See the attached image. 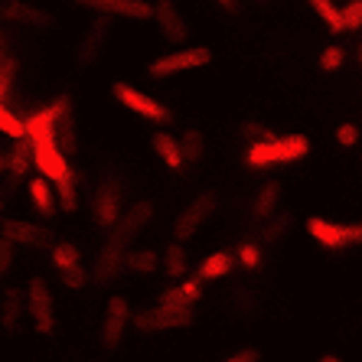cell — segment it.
I'll return each mask as SVG.
<instances>
[{"instance_id":"37","label":"cell","mask_w":362,"mask_h":362,"mask_svg":"<svg viewBox=\"0 0 362 362\" xmlns=\"http://www.w3.org/2000/svg\"><path fill=\"white\" fill-rule=\"evenodd\" d=\"M13 262H17V245L0 235V278H7L10 268H13Z\"/></svg>"},{"instance_id":"13","label":"cell","mask_w":362,"mask_h":362,"mask_svg":"<svg viewBox=\"0 0 362 362\" xmlns=\"http://www.w3.org/2000/svg\"><path fill=\"white\" fill-rule=\"evenodd\" d=\"M216 206H219V199H216V193H202L196 196L189 206H186L183 212L177 216V222H173V235H177V242L183 245L186 238H193L196 232H199L206 222L216 216Z\"/></svg>"},{"instance_id":"8","label":"cell","mask_w":362,"mask_h":362,"mask_svg":"<svg viewBox=\"0 0 362 362\" xmlns=\"http://www.w3.org/2000/svg\"><path fill=\"white\" fill-rule=\"evenodd\" d=\"M26 141H30V147H33V167L40 170L49 183H59L62 177L72 173L66 153H62L59 144H56V134H33V137H26Z\"/></svg>"},{"instance_id":"15","label":"cell","mask_w":362,"mask_h":362,"mask_svg":"<svg viewBox=\"0 0 362 362\" xmlns=\"http://www.w3.org/2000/svg\"><path fill=\"white\" fill-rule=\"evenodd\" d=\"M0 20L30 30H56V13L36 7L30 0H0Z\"/></svg>"},{"instance_id":"20","label":"cell","mask_w":362,"mask_h":362,"mask_svg":"<svg viewBox=\"0 0 362 362\" xmlns=\"http://www.w3.org/2000/svg\"><path fill=\"white\" fill-rule=\"evenodd\" d=\"M23 320H26V291L7 287L4 297H0V327L7 329L10 337H17Z\"/></svg>"},{"instance_id":"23","label":"cell","mask_w":362,"mask_h":362,"mask_svg":"<svg viewBox=\"0 0 362 362\" xmlns=\"http://www.w3.org/2000/svg\"><path fill=\"white\" fill-rule=\"evenodd\" d=\"M56 144H59L62 153H76L78 147V115H76V101L69 105L66 111H62V118L56 121Z\"/></svg>"},{"instance_id":"6","label":"cell","mask_w":362,"mask_h":362,"mask_svg":"<svg viewBox=\"0 0 362 362\" xmlns=\"http://www.w3.org/2000/svg\"><path fill=\"white\" fill-rule=\"evenodd\" d=\"M26 320L33 323L40 337H56V297L40 274H33L26 284Z\"/></svg>"},{"instance_id":"12","label":"cell","mask_w":362,"mask_h":362,"mask_svg":"<svg viewBox=\"0 0 362 362\" xmlns=\"http://www.w3.org/2000/svg\"><path fill=\"white\" fill-rule=\"evenodd\" d=\"M153 23H157V33L170 42V46H177L183 49L189 36H193V26L186 20V13L173 4V0H157L153 4Z\"/></svg>"},{"instance_id":"45","label":"cell","mask_w":362,"mask_h":362,"mask_svg":"<svg viewBox=\"0 0 362 362\" xmlns=\"http://www.w3.org/2000/svg\"><path fill=\"white\" fill-rule=\"evenodd\" d=\"M356 62L362 66V40H359V46H356Z\"/></svg>"},{"instance_id":"25","label":"cell","mask_w":362,"mask_h":362,"mask_svg":"<svg viewBox=\"0 0 362 362\" xmlns=\"http://www.w3.org/2000/svg\"><path fill=\"white\" fill-rule=\"evenodd\" d=\"M30 199H33V209L46 219H52L59 206H56V193H52V183L46 177H33L30 180Z\"/></svg>"},{"instance_id":"47","label":"cell","mask_w":362,"mask_h":362,"mask_svg":"<svg viewBox=\"0 0 362 362\" xmlns=\"http://www.w3.org/2000/svg\"><path fill=\"white\" fill-rule=\"evenodd\" d=\"M0 219H4V199H0Z\"/></svg>"},{"instance_id":"19","label":"cell","mask_w":362,"mask_h":362,"mask_svg":"<svg viewBox=\"0 0 362 362\" xmlns=\"http://www.w3.org/2000/svg\"><path fill=\"white\" fill-rule=\"evenodd\" d=\"M124 248H118L115 242H108L105 238V245H101V252H98V258H95V264H92V281L95 284H115V281L121 278V271H124Z\"/></svg>"},{"instance_id":"44","label":"cell","mask_w":362,"mask_h":362,"mask_svg":"<svg viewBox=\"0 0 362 362\" xmlns=\"http://www.w3.org/2000/svg\"><path fill=\"white\" fill-rule=\"evenodd\" d=\"M7 167H10V157L7 153H0V173H7Z\"/></svg>"},{"instance_id":"9","label":"cell","mask_w":362,"mask_h":362,"mask_svg":"<svg viewBox=\"0 0 362 362\" xmlns=\"http://www.w3.org/2000/svg\"><path fill=\"white\" fill-rule=\"evenodd\" d=\"M49 262H52V271L59 274V281L69 287V291H82V287L88 284L85 268H82V252H78V245L66 242V238L52 242L49 245Z\"/></svg>"},{"instance_id":"43","label":"cell","mask_w":362,"mask_h":362,"mask_svg":"<svg viewBox=\"0 0 362 362\" xmlns=\"http://www.w3.org/2000/svg\"><path fill=\"white\" fill-rule=\"evenodd\" d=\"M317 362H346V359H343V356H337V353H323Z\"/></svg>"},{"instance_id":"26","label":"cell","mask_w":362,"mask_h":362,"mask_svg":"<svg viewBox=\"0 0 362 362\" xmlns=\"http://www.w3.org/2000/svg\"><path fill=\"white\" fill-rule=\"evenodd\" d=\"M232 268H235V252H226V248H222V252H212V255L202 258L196 278L199 281H216V278H226Z\"/></svg>"},{"instance_id":"29","label":"cell","mask_w":362,"mask_h":362,"mask_svg":"<svg viewBox=\"0 0 362 362\" xmlns=\"http://www.w3.org/2000/svg\"><path fill=\"white\" fill-rule=\"evenodd\" d=\"M206 137H202V131H196V127H189V131H183V137H180V153H183V163H199L202 157H206Z\"/></svg>"},{"instance_id":"17","label":"cell","mask_w":362,"mask_h":362,"mask_svg":"<svg viewBox=\"0 0 362 362\" xmlns=\"http://www.w3.org/2000/svg\"><path fill=\"white\" fill-rule=\"evenodd\" d=\"M199 300H202V281L199 278H183V281H177V284H170L167 291L157 297V303H153V307L186 313V310H193Z\"/></svg>"},{"instance_id":"16","label":"cell","mask_w":362,"mask_h":362,"mask_svg":"<svg viewBox=\"0 0 362 362\" xmlns=\"http://www.w3.org/2000/svg\"><path fill=\"white\" fill-rule=\"evenodd\" d=\"M131 320H134L137 333H147V337H151V333H170V329L189 327V323L196 320V313L193 310L180 313V310H163V307H147V310L134 313Z\"/></svg>"},{"instance_id":"38","label":"cell","mask_w":362,"mask_h":362,"mask_svg":"<svg viewBox=\"0 0 362 362\" xmlns=\"http://www.w3.org/2000/svg\"><path fill=\"white\" fill-rule=\"evenodd\" d=\"M242 134L248 137L252 144H258V141H268V137H274L271 134V127L268 124H262V121H245L242 124Z\"/></svg>"},{"instance_id":"4","label":"cell","mask_w":362,"mask_h":362,"mask_svg":"<svg viewBox=\"0 0 362 362\" xmlns=\"http://www.w3.org/2000/svg\"><path fill=\"white\" fill-rule=\"evenodd\" d=\"M111 30H115V20L111 17H95L92 23L78 33L76 46H72V66L76 69H92L105 59L111 42Z\"/></svg>"},{"instance_id":"3","label":"cell","mask_w":362,"mask_h":362,"mask_svg":"<svg viewBox=\"0 0 362 362\" xmlns=\"http://www.w3.org/2000/svg\"><path fill=\"white\" fill-rule=\"evenodd\" d=\"M212 59H216V52L209 46H183V49H170L163 56H157V59H151L144 72L153 82H163V78H173L180 72H193V69L209 66Z\"/></svg>"},{"instance_id":"31","label":"cell","mask_w":362,"mask_h":362,"mask_svg":"<svg viewBox=\"0 0 362 362\" xmlns=\"http://www.w3.org/2000/svg\"><path fill=\"white\" fill-rule=\"evenodd\" d=\"M307 4H310L313 13L327 23L329 33H346L343 30V13H339V7L333 4V0H307Z\"/></svg>"},{"instance_id":"35","label":"cell","mask_w":362,"mask_h":362,"mask_svg":"<svg viewBox=\"0 0 362 362\" xmlns=\"http://www.w3.org/2000/svg\"><path fill=\"white\" fill-rule=\"evenodd\" d=\"M346 62V49L343 46H327L320 52V72H339Z\"/></svg>"},{"instance_id":"48","label":"cell","mask_w":362,"mask_h":362,"mask_svg":"<svg viewBox=\"0 0 362 362\" xmlns=\"http://www.w3.org/2000/svg\"><path fill=\"white\" fill-rule=\"evenodd\" d=\"M359 307H362V300H359Z\"/></svg>"},{"instance_id":"11","label":"cell","mask_w":362,"mask_h":362,"mask_svg":"<svg viewBox=\"0 0 362 362\" xmlns=\"http://www.w3.org/2000/svg\"><path fill=\"white\" fill-rule=\"evenodd\" d=\"M72 7L92 10L95 17H111V20H153V4L151 0H69Z\"/></svg>"},{"instance_id":"1","label":"cell","mask_w":362,"mask_h":362,"mask_svg":"<svg viewBox=\"0 0 362 362\" xmlns=\"http://www.w3.org/2000/svg\"><path fill=\"white\" fill-rule=\"evenodd\" d=\"M310 153V141L303 134H287V137H268V141L248 144L245 151V163L252 170L264 167H284V163H297Z\"/></svg>"},{"instance_id":"7","label":"cell","mask_w":362,"mask_h":362,"mask_svg":"<svg viewBox=\"0 0 362 362\" xmlns=\"http://www.w3.org/2000/svg\"><path fill=\"white\" fill-rule=\"evenodd\" d=\"M127 327H131V303H127V297H121V294L108 297L105 313H101V323H98V346L105 353L121 349V343L127 337Z\"/></svg>"},{"instance_id":"36","label":"cell","mask_w":362,"mask_h":362,"mask_svg":"<svg viewBox=\"0 0 362 362\" xmlns=\"http://www.w3.org/2000/svg\"><path fill=\"white\" fill-rule=\"evenodd\" d=\"M343 13V30H362V0H349L346 7H339Z\"/></svg>"},{"instance_id":"42","label":"cell","mask_w":362,"mask_h":362,"mask_svg":"<svg viewBox=\"0 0 362 362\" xmlns=\"http://www.w3.org/2000/svg\"><path fill=\"white\" fill-rule=\"evenodd\" d=\"M226 17H242V0H212Z\"/></svg>"},{"instance_id":"32","label":"cell","mask_w":362,"mask_h":362,"mask_svg":"<svg viewBox=\"0 0 362 362\" xmlns=\"http://www.w3.org/2000/svg\"><path fill=\"white\" fill-rule=\"evenodd\" d=\"M291 232V212H278V216H271L268 222H264V228H262V242H268V245H278L281 238Z\"/></svg>"},{"instance_id":"10","label":"cell","mask_w":362,"mask_h":362,"mask_svg":"<svg viewBox=\"0 0 362 362\" xmlns=\"http://www.w3.org/2000/svg\"><path fill=\"white\" fill-rule=\"evenodd\" d=\"M124 216V196H121V183L118 180H101L98 189L92 196V219L101 232H111L118 226V219Z\"/></svg>"},{"instance_id":"5","label":"cell","mask_w":362,"mask_h":362,"mask_svg":"<svg viewBox=\"0 0 362 362\" xmlns=\"http://www.w3.org/2000/svg\"><path fill=\"white\" fill-rule=\"evenodd\" d=\"M111 98L118 101L121 108L131 111V115L151 121V124H170V121H173V111H170L163 101H157L153 95L141 92V88L131 82H111Z\"/></svg>"},{"instance_id":"46","label":"cell","mask_w":362,"mask_h":362,"mask_svg":"<svg viewBox=\"0 0 362 362\" xmlns=\"http://www.w3.org/2000/svg\"><path fill=\"white\" fill-rule=\"evenodd\" d=\"M255 4H258V7H268V4H271V0H255Z\"/></svg>"},{"instance_id":"22","label":"cell","mask_w":362,"mask_h":362,"mask_svg":"<svg viewBox=\"0 0 362 362\" xmlns=\"http://www.w3.org/2000/svg\"><path fill=\"white\" fill-rule=\"evenodd\" d=\"M153 157L163 163L167 170H183V153H180V137L167 134V131H153L151 137Z\"/></svg>"},{"instance_id":"21","label":"cell","mask_w":362,"mask_h":362,"mask_svg":"<svg viewBox=\"0 0 362 362\" xmlns=\"http://www.w3.org/2000/svg\"><path fill=\"white\" fill-rule=\"evenodd\" d=\"M281 196H284V189H281L278 180H264V183L258 186L255 199H252V219L255 222H268L271 216H278L281 212Z\"/></svg>"},{"instance_id":"30","label":"cell","mask_w":362,"mask_h":362,"mask_svg":"<svg viewBox=\"0 0 362 362\" xmlns=\"http://www.w3.org/2000/svg\"><path fill=\"white\" fill-rule=\"evenodd\" d=\"M52 189H56V206H59L62 212H76L78 209V183H76V173H69V177L59 180V183H52Z\"/></svg>"},{"instance_id":"41","label":"cell","mask_w":362,"mask_h":362,"mask_svg":"<svg viewBox=\"0 0 362 362\" xmlns=\"http://www.w3.org/2000/svg\"><path fill=\"white\" fill-rule=\"evenodd\" d=\"M13 56H17V52H13V36H10L7 30H0V66L10 62Z\"/></svg>"},{"instance_id":"28","label":"cell","mask_w":362,"mask_h":362,"mask_svg":"<svg viewBox=\"0 0 362 362\" xmlns=\"http://www.w3.org/2000/svg\"><path fill=\"white\" fill-rule=\"evenodd\" d=\"M10 157V167H7V177L13 180V183H20V180H26V173H30V167H33V147H30V141H17L13 144V151L7 153Z\"/></svg>"},{"instance_id":"34","label":"cell","mask_w":362,"mask_h":362,"mask_svg":"<svg viewBox=\"0 0 362 362\" xmlns=\"http://www.w3.org/2000/svg\"><path fill=\"white\" fill-rule=\"evenodd\" d=\"M0 134H7V137H13V141H23L26 137V127H23V121L13 115V111L0 101Z\"/></svg>"},{"instance_id":"2","label":"cell","mask_w":362,"mask_h":362,"mask_svg":"<svg viewBox=\"0 0 362 362\" xmlns=\"http://www.w3.org/2000/svg\"><path fill=\"white\" fill-rule=\"evenodd\" d=\"M303 232L320 248L337 255L362 248V222H333V219H323V216H310L303 222Z\"/></svg>"},{"instance_id":"33","label":"cell","mask_w":362,"mask_h":362,"mask_svg":"<svg viewBox=\"0 0 362 362\" xmlns=\"http://www.w3.org/2000/svg\"><path fill=\"white\" fill-rule=\"evenodd\" d=\"M235 262L242 264V268H248V271H258V268H262V245L252 242V238H248V242H242L235 248Z\"/></svg>"},{"instance_id":"40","label":"cell","mask_w":362,"mask_h":362,"mask_svg":"<svg viewBox=\"0 0 362 362\" xmlns=\"http://www.w3.org/2000/svg\"><path fill=\"white\" fill-rule=\"evenodd\" d=\"M222 362H262V353H258L255 346H242V349H235V353Z\"/></svg>"},{"instance_id":"27","label":"cell","mask_w":362,"mask_h":362,"mask_svg":"<svg viewBox=\"0 0 362 362\" xmlns=\"http://www.w3.org/2000/svg\"><path fill=\"white\" fill-rule=\"evenodd\" d=\"M160 271L167 274V278H173V281L186 278V271H189V258H186V248L180 242L167 245V248L160 252Z\"/></svg>"},{"instance_id":"24","label":"cell","mask_w":362,"mask_h":362,"mask_svg":"<svg viewBox=\"0 0 362 362\" xmlns=\"http://www.w3.org/2000/svg\"><path fill=\"white\" fill-rule=\"evenodd\" d=\"M124 271L137 274V278H151V274L160 271V255L153 248H131L124 255Z\"/></svg>"},{"instance_id":"39","label":"cell","mask_w":362,"mask_h":362,"mask_svg":"<svg viewBox=\"0 0 362 362\" xmlns=\"http://www.w3.org/2000/svg\"><path fill=\"white\" fill-rule=\"evenodd\" d=\"M337 141L343 144V147H356V144H359V127L343 121V124L337 127Z\"/></svg>"},{"instance_id":"14","label":"cell","mask_w":362,"mask_h":362,"mask_svg":"<svg viewBox=\"0 0 362 362\" xmlns=\"http://www.w3.org/2000/svg\"><path fill=\"white\" fill-rule=\"evenodd\" d=\"M151 216H153V202L151 199L134 202V206H131V209H127L124 216L118 219V226L111 228V232H105V238H108V242H115L118 248H124V252H131V242H134V238L144 232V226L151 222Z\"/></svg>"},{"instance_id":"18","label":"cell","mask_w":362,"mask_h":362,"mask_svg":"<svg viewBox=\"0 0 362 362\" xmlns=\"http://www.w3.org/2000/svg\"><path fill=\"white\" fill-rule=\"evenodd\" d=\"M0 235L10 238L13 245H26V248H49V228L36 226L26 219H0Z\"/></svg>"}]
</instances>
